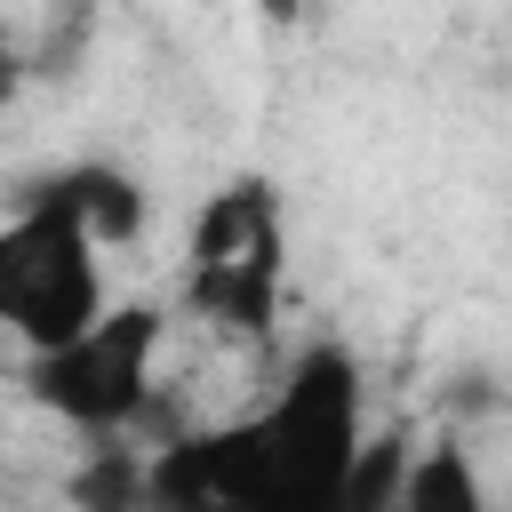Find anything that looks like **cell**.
<instances>
[{
	"mask_svg": "<svg viewBox=\"0 0 512 512\" xmlns=\"http://www.w3.org/2000/svg\"><path fill=\"white\" fill-rule=\"evenodd\" d=\"M264 440V512H336L368 456V384L360 360L320 336L288 360L272 408H256Z\"/></svg>",
	"mask_w": 512,
	"mask_h": 512,
	"instance_id": "6da1fadb",
	"label": "cell"
},
{
	"mask_svg": "<svg viewBox=\"0 0 512 512\" xmlns=\"http://www.w3.org/2000/svg\"><path fill=\"white\" fill-rule=\"evenodd\" d=\"M104 312L112 304H104L96 240L80 232V216L56 192H32L0 224V328L24 344V360H48V352L80 344Z\"/></svg>",
	"mask_w": 512,
	"mask_h": 512,
	"instance_id": "7a4b0ae2",
	"label": "cell"
},
{
	"mask_svg": "<svg viewBox=\"0 0 512 512\" xmlns=\"http://www.w3.org/2000/svg\"><path fill=\"white\" fill-rule=\"evenodd\" d=\"M288 280V224L280 192L264 176H232L224 192L200 200L192 216V256H184V304L224 328V336H264L280 312Z\"/></svg>",
	"mask_w": 512,
	"mask_h": 512,
	"instance_id": "3957f363",
	"label": "cell"
},
{
	"mask_svg": "<svg viewBox=\"0 0 512 512\" xmlns=\"http://www.w3.org/2000/svg\"><path fill=\"white\" fill-rule=\"evenodd\" d=\"M152 360H160V312L152 304H112L80 344L48 352V360H24V384L48 416H64L72 432H96L112 440L120 424L144 416L152 400Z\"/></svg>",
	"mask_w": 512,
	"mask_h": 512,
	"instance_id": "277c9868",
	"label": "cell"
},
{
	"mask_svg": "<svg viewBox=\"0 0 512 512\" xmlns=\"http://www.w3.org/2000/svg\"><path fill=\"white\" fill-rule=\"evenodd\" d=\"M144 480H152V512H264V440H256V416L168 440L144 464Z\"/></svg>",
	"mask_w": 512,
	"mask_h": 512,
	"instance_id": "5b68a950",
	"label": "cell"
},
{
	"mask_svg": "<svg viewBox=\"0 0 512 512\" xmlns=\"http://www.w3.org/2000/svg\"><path fill=\"white\" fill-rule=\"evenodd\" d=\"M40 192H56V200H64L72 216H80V232H88L96 248H120V240H136V232H144V184H136L128 168L80 160V168L48 176Z\"/></svg>",
	"mask_w": 512,
	"mask_h": 512,
	"instance_id": "8992f818",
	"label": "cell"
},
{
	"mask_svg": "<svg viewBox=\"0 0 512 512\" xmlns=\"http://www.w3.org/2000/svg\"><path fill=\"white\" fill-rule=\"evenodd\" d=\"M400 512H488V488L472 472V456L456 440L408 456V480H400Z\"/></svg>",
	"mask_w": 512,
	"mask_h": 512,
	"instance_id": "52a82bcc",
	"label": "cell"
},
{
	"mask_svg": "<svg viewBox=\"0 0 512 512\" xmlns=\"http://www.w3.org/2000/svg\"><path fill=\"white\" fill-rule=\"evenodd\" d=\"M72 512H152L144 456H128L120 440H96V448L72 464Z\"/></svg>",
	"mask_w": 512,
	"mask_h": 512,
	"instance_id": "ba28073f",
	"label": "cell"
},
{
	"mask_svg": "<svg viewBox=\"0 0 512 512\" xmlns=\"http://www.w3.org/2000/svg\"><path fill=\"white\" fill-rule=\"evenodd\" d=\"M400 480H408V440L384 432V440H368V456H360L336 512H400Z\"/></svg>",
	"mask_w": 512,
	"mask_h": 512,
	"instance_id": "9c48e42d",
	"label": "cell"
},
{
	"mask_svg": "<svg viewBox=\"0 0 512 512\" xmlns=\"http://www.w3.org/2000/svg\"><path fill=\"white\" fill-rule=\"evenodd\" d=\"M16 80H24V56H16V48H8V40H0V104H8V96H16Z\"/></svg>",
	"mask_w": 512,
	"mask_h": 512,
	"instance_id": "30bf717a",
	"label": "cell"
}]
</instances>
